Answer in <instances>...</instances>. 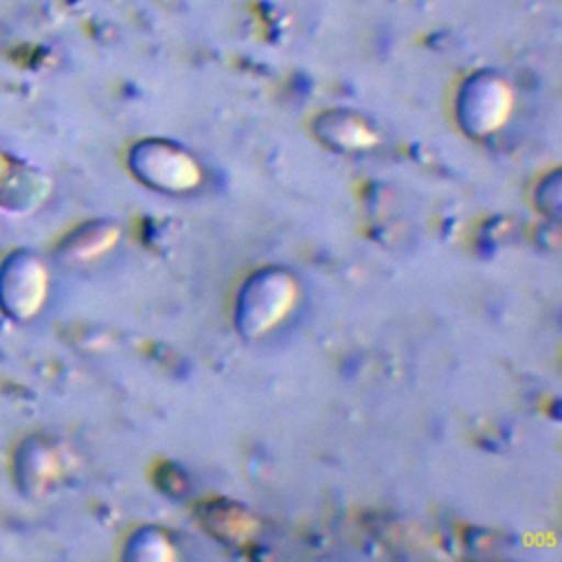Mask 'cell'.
<instances>
[{"instance_id":"277c9868","label":"cell","mask_w":562,"mask_h":562,"mask_svg":"<svg viewBox=\"0 0 562 562\" xmlns=\"http://www.w3.org/2000/svg\"><path fill=\"white\" fill-rule=\"evenodd\" d=\"M48 296V268L33 250H13L0 263V310L13 321H31Z\"/></svg>"},{"instance_id":"8992f818","label":"cell","mask_w":562,"mask_h":562,"mask_svg":"<svg viewBox=\"0 0 562 562\" xmlns=\"http://www.w3.org/2000/svg\"><path fill=\"white\" fill-rule=\"evenodd\" d=\"M48 193V178L40 169L15 160L11 176L0 187V206L13 213H29Z\"/></svg>"},{"instance_id":"ba28073f","label":"cell","mask_w":562,"mask_h":562,"mask_svg":"<svg viewBox=\"0 0 562 562\" xmlns=\"http://www.w3.org/2000/svg\"><path fill=\"white\" fill-rule=\"evenodd\" d=\"M125 558H130V560H151V562L158 560L160 562V560L173 558V549H171V542L167 540V536L162 531L143 529V531H136L132 536Z\"/></svg>"},{"instance_id":"5b68a950","label":"cell","mask_w":562,"mask_h":562,"mask_svg":"<svg viewBox=\"0 0 562 562\" xmlns=\"http://www.w3.org/2000/svg\"><path fill=\"white\" fill-rule=\"evenodd\" d=\"M314 134L318 140L336 151H364L378 145V132L362 114L334 108L325 110L314 119Z\"/></svg>"},{"instance_id":"6da1fadb","label":"cell","mask_w":562,"mask_h":562,"mask_svg":"<svg viewBox=\"0 0 562 562\" xmlns=\"http://www.w3.org/2000/svg\"><path fill=\"white\" fill-rule=\"evenodd\" d=\"M299 283L292 272L270 266L246 279L235 305V325L244 338L272 331L294 310Z\"/></svg>"},{"instance_id":"52a82bcc","label":"cell","mask_w":562,"mask_h":562,"mask_svg":"<svg viewBox=\"0 0 562 562\" xmlns=\"http://www.w3.org/2000/svg\"><path fill=\"white\" fill-rule=\"evenodd\" d=\"M121 231L116 224L112 222H90L79 226L59 248V255H64L70 261H90L103 252H108L116 239H119Z\"/></svg>"},{"instance_id":"9c48e42d","label":"cell","mask_w":562,"mask_h":562,"mask_svg":"<svg viewBox=\"0 0 562 562\" xmlns=\"http://www.w3.org/2000/svg\"><path fill=\"white\" fill-rule=\"evenodd\" d=\"M13 165H15V160H13L9 154H4V151L0 149V187H2V184L7 182V178L11 176Z\"/></svg>"},{"instance_id":"7a4b0ae2","label":"cell","mask_w":562,"mask_h":562,"mask_svg":"<svg viewBox=\"0 0 562 562\" xmlns=\"http://www.w3.org/2000/svg\"><path fill=\"white\" fill-rule=\"evenodd\" d=\"M514 112V88L496 70L483 68L463 79L454 101L459 127L472 138H487L509 121Z\"/></svg>"},{"instance_id":"3957f363","label":"cell","mask_w":562,"mask_h":562,"mask_svg":"<svg viewBox=\"0 0 562 562\" xmlns=\"http://www.w3.org/2000/svg\"><path fill=\"white\" fill-rule=\"evenodd\" d=\"M127 162L143 184L165 193L191 191L202 180L193 154L167 138H143L134 143Z\"/></svg>"}]
</instances>
